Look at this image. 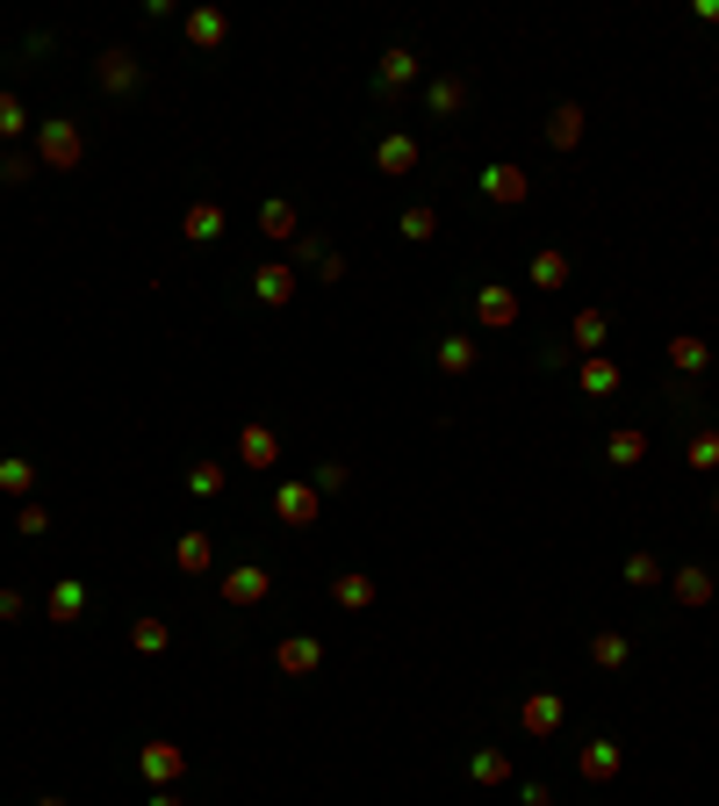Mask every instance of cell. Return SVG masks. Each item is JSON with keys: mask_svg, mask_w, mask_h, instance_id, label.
<instances>
[{"mask_svg": "<svg viewBox=\"0 0 719 806\" xmlns=\"http://www.w3.org/2000/svg\"><path fill=\"white\" fill-rule=\"evenodd\" d=\"M87 159V137L72 116H51V123H37V166H51V173H72V166Z\"/></svg>", "mask_w": 719, "mask_h": 806, "instance_id": "1", "label": "cell"}, {"mask_svg": "<svg viewBox=\"0 0 719 806\" xmlns=\"http://www.w3.org/2000/svg\"><path fill=\"white\" fill-rule=\"evenodd\" d=\"M296 288H302V267L296 260H267L252 273V296L267 302V310H288V302H296Z\"/></svg>", "mask_w": 719, "mask_h": 806, "instance_id": "2", "label": "cell"}, {"mask_svg": "<svg viewBox=\"0 0 719 806\" xmlns=\"http://www.w3.org/2000/svg\"><path fill=\"white\" fill-rule=\"evenodd\" d=\"M410 87H418V51L389 43V51H381V72H375V94H381V101H403Z\"/></svg>", "mask_w": 719, "mask_h": 806, "instance_id": "3", "label": "cell"}, {"mask_svg": "<svg viewBox=\"0 0 719 806\" xmlns=\"http://www.w3.org/2000/svg\"><path fill=\"white\" fill-rule=\"evenodd\" d=\"M137 770H144L151 785H180L188 778V749H180V742H144V749H137Z\"/></svg>", "mask_w": 719, "mask_h": 806, "instance_id": "4", "label": "cell"}, {"mask_svg": "<svg viewBox=\"0 0 719 806\" xmlns=\"http://www.w3.org/2000/svg\"><path fill=\"white\" fill-rule=\"evenodd\" d=\"M317 511H324L317 482H281V490H273V519L281 526H317Z\"/></svg>", "mask_w": 719, "mask_h": 806, "instance_id": "5", "label": "cell"}, {"mask_svg": "<svg viewBox=\"0 0 719 806\" xmlns=\"http://www.w3.org/2000/svg\"><path fill=\"white\" fill-rule=\"evenodd\" d=\"M482 195H489V202H503V209H518V202H532V173H526V166H511V159H497L482 173Z\"/></svg>", "mask_w": 719, "mask_h": 806, "instance_id": "6", "label": "cell"}, {"mask_svg": "<svg viewBox=\"0 0 719 806\" xmlns=\"http://www.w3.org/2000/svg\"><path fill=\"white\" fill-rule=\"evenodd\" d=\"M273 663H281L288 677H310L317 663H324V641H317V634H281V648H273Z\"/></svg>", "mask_w": 719, "mask_h": 806, "instance_id": "7", "label": "cell"}, {"mask_svg": "<svg viewBox=\"0 0 719 806\" xmlns=\"http://www.w3.org/2000/svg\"><path fill=\"white\" fill-rule=\"evenodd\" d=\"M80 613H87V584H80V576H58L51 598H43V619H51V627H72Z\"/></svg>", "mask_w": 719, "mask_h": 806, "instance_id": "8", "label": "cell"}, {"mask_svg": "<svg viewBox=\"0 0 719 806\" xmlns=\"http://www.w3.org/2000/svg\"><path fill=\"white\" fill-rule=\"evenodd\" d=\"M238 461L244 468H273V461H281V439H273V425H238Z\"/></svg>", "mask_w": 719, "mask_h": 806, "instance_id": "9", "label": "cell"}, {"mask_svg": "<svg viewBox=\"0 0 719 806\" xmlns=\"http://www.w3.org/2000/svg\"><path fill=\"white\" fill-rule=\"evenodd\" d=\"M561 713H569V706H561V691H532L526 706H518V727L540 742V735H555V727H561Z\"/></svg>", "mask_w": 719, "mask_h": 806, "instance_id": "10", "label": "cell"}, {"mask_svg": "<svg viewBox=\"0 0 719 806\" xmlns=\"http://www.w3.org/2000/svg\"><path fill=\"white\" fill-rule=\"evenodd\" d=\"M94 80H101V94H130V87L144 80V66H137L130 51H101L94 58Z\"/></svg>", "mask_w": 719, "mask_h": 806, "instance_id": "11", "label": "cell"}, {"mask_svg": "<svg viewBox=\"0 0 719 806\" xmlns=\"http://www.w3.org/2000/svg\"><path fill=\"white\" fill-rule=\"evenodd\" d=\"M619 764H626V756H619V742H583V756H576V770H583V785H611V778H619Z\"/></svg>", "mask_w": 719, "mask_h": 806, "instance_id": "12", "label": "cell"}, {"mask_svg": "<svg viewBox=\"0 0 719 806\" xmlns=\"http://www.w3.org/2000/svg\"><path fill=\"white\" fill-rule=\"evenodd\" d=\"M217 590H223V605H259V598L273 590V576L259 569V561H244V569H231V576H223Z\"/></svg>", "mask_w": 719, "mask_h": 806, "instance_id": "13", "label": "cell"}, {"mask_svg": "<svg viewBox=\"0 0 719 806\" xmlns=\"http://www.w3.org/2000/svg\"><path fill=\"white\" fill-rule=\"evenodd\" d=\"M223 37H231V14L223 8H188V43L194 51H223Z\"/></svg>", "mask_w": 719, "mask_h": 806, "instance_id": "14", "label": "cell"}, {"mask_svg": "<svg viewBox=\"0 0 719 806\" xmlns=\"http://www.w3.org/2000/svg\"><path fill=\"white\" fill-rule=\"evenodd\" d=\"M259 231H267L273 246H296V238H302V209H296V202H281V195H273V202L259 209Z\"/></svg>", "mask_w": 719, "mask_h": 806, "instance_id": "15", "label": "cell"}, {"mask_svg": "<svg viewBox=\"0 0 719 806\" xmlns=\"http://www.w3.org/2000/svg\"><path fill=\"white\" fill-rule=\"evenodd\" d=\"M583 123H590L583 101H561V109L547 116V145H555V151H576V145H583Z\"/></svg>", "mask_w": 719, "mask_h": 806, "instance_id": "16", "label": "cell"}, {"mask_svg": "<svg viewBox=\"0 0 719 806\" xmlns=\"http://www.w3.org/2000/svg\"><path fill=\"white\" fill-rule=\"evenodd\" d=\"M576 382H583V397H619V360L583 354V360H576Z\"/></svg>", "mask_w": 719, "mask_h": 806, "instance_id": "17", "label": "cell"}, {"mask_svg": "<svg viewBox=\"0 0 719 806\" xmlns=\"http://www.w3.org/2000/svg\"><path fill=\"white\" fill-rule=\"evenodd\" d=\"M375 166H381V173H410V166H418V137H410V130H389V137H381V145H375Z\"/></svg>", "mask_w": 719, "mask_h": 806, "instance_id": "18", "label": "cell"}, {"mask_svg": "<svg viewBox=\"0 0 719 806\" xmlns=\"http://www.w3.org/2000/svg\"><path fill=\"white\" fill-rule=\"evenodd\" d=\"M669 368H677V375H706L712 368V346L698 339V331H677V339H669Z\"/></svg>", "mask_w": 719, "mask_h": 806, "instance_id": "19", "label": "cell"}, {"mask_svg": "<svg viewBox=\"0 0 719 806\" xmlns=\"http://www.w3.org/2000/svg\"><path fill=\"white\" fill-rule=\"evenodd\" d=\"M605 461L611 468H640L648 461V432H640V425H619V432L605 439Z\"/></svg>", "mask_w": 719, "mask_h": 806, "instance_id": "20", "label": "cell"}, {"mask_svg": "<svg viewBox=\"0 0 719 806\" xmlns=\"http://www.w3.org/2000/svg\"><path fill=\"white\" fill-rule=\"evenodd\" d=\"M180 231H188L194 246H217V238H223V202H188V217H180Z\"/></svg>", "mask_w": 719, "mask_h": 806, "instance_id": "21", "label": "cell"}, {"mask_svg": "<svg viewBox=\"0 0 719 806\" xmlns=\"http://www.w3.org/2000/svg\"><path fill=\"white\" fill-rule=\"evenodd\" d=\"M476 317H482L489 331H511L518 325V296H511V288H482V296H476Z\"/></svg>", "mask_w": 719, "mask_h": 806, "instance_id": "22", "label": "cell"}, {"mask_svg": "<svg viewBox=\"0 0 719 806\" xmlns=\"http://www.w3.org/2000/svg\"><path fill=\"white\" fill-rule=\"evenodd\" d=\"M669 590H677V605H691V613H698V605H712V576L706 569H698V561H691V569H677V576H669Z\"/></svg>", "mask_w": 719, "mask_h": 806, "instance_id": "23", "label": "cell"}, {"mask_svg": "<svg viewBox=\"0 0 719 806\" xmlns=\"http://www.w3.org/2000/svg\"><path fill=\"white\" fill-rule=\"evenodd\" d=\"M476 354H482V346L468 339V331H447V339H439V368H447V375H476Z\"/></svg>", "mask_w": 719, "mask_h": 806, "instance_id": "24", "label": "cell"}, {"mask_svg": "<svg viewBox=\"0 0 719 806\" xmlns=\"http://www.w3.org/2000/svg\"><path fill=\"white\" fill-rule=\"evenodd\" d=\"M130 648L137 656H166V648H173V627H166V619H130Z\"/></svg>", "mask_w": 719, "mask_h": 806, "instance_id": "25", "label": "cell"}, {"mask_svg": "<svg viewBox=\"0 0 719 806\" xmlns=\"http://www.w3.org/2000/svg\"><path fill=\"white\" fill-rule=\"evenodd\" d=\"M331 605H339V613H367V605H375V576H339V584H331Z\"/></svg>", "mask_w": 719, "mask_h": 806, "instance_id": "26", "label": "cell"}, {"mask_svg": "<svg viewBox=\"0 0 719 806\" xmlns=\"http://www.w3.org/2000/svg\"><path fill=\"white\" fill-rule=\"evenodd\" d=\"M590 663H598V670H626V663H633V641H626V634H590Z\"/></svg>", "mask_w": 719, "mask_h": 806, "instance_id": "27", "label": "cell"}, {"mask_svg": "<svg viewBox=\"0 0 719 806\" xmlns=\"http://www.w3.org/2000/svg\"><path fill=\"white\" fill-rule=\"evenodd\" d=\"M425 109H432V116H461V109H468V80H461V72H447V80H432V94H425Z\"/></svg>", "mask_w": 719, "mask_h": 806, "instance_id": "28", "label": "cell"}, {"mask_svg": "<svg viewBox=\"0 0 719 806\" xmlns=\"http://www.w3.org/2000/svg\"><path fill=\"white\" fill-rule=\"evenodd\" d=\"M173 561H180L188 576H202V569H217V547H209V534H180V540H173Z\"/></svg>", "mask_w": 719, "mask_h": 806, "instance_id": "29", "label": "cell"}, {"mask_svg": "<svg viewBox=\"0 0 719 806\" xmlns=\"http://www.w3.org/2000/svg\"><path fill=\"white\" fill-rule=\"evenodd\" d=\"M468 778H476V785H511V756H503V749H476V756H468Z\"/></svg>", "mask_w": 719, "mask_h": 806, "instance_id": "30", "label": "cell"}, {"mask_svg": "<svg viewBox=\"0 0 719 806\" xmlns=\"http://www.w3.org/2000/svg\"><path fill=\"white\" fill-rule=\"evenodd\" d=\"M223 482H231L223 461H188V497H223Z\"/></svg>", "mask_w": 719, "mask_h": 806, "instance_id": "31", "label": "cell"}, {"mask_svg": "<svg viewBox=\"0 0 719 806\" xmlns=\"http://www.w3.org/2000/svg\"><path fill=\"white\" fill-rule=\"evenodd\" d=\"M626 584H633V590H655V584H669V569L648 555V547H633V555H626Z\"/></svg>", "mask_w": 719, "mask_h": 806, "instance_id": "32", "label": "cell"}, {"mask_svg": "<svg viewBox=\"0 0 719 806\" xmlns=\"http://www.w3.org/2000/svg\"><path fill=\"white\" fill-rule=\"evenodd\" d=\"M396 231L410 238V246H425V238H439V209H425V202H410L403 217H396Z\"/></svg>", "mask_w": 719, "mask_h": 806, "instance_id": "33", "label": "cell"}, {"mask_svg": "<svg viewBox=\"0 0 719 806\" xmlns=\"http://www.w3.org/2000/svg\"><path fill=\"white\" fill-rule=\"evenodd\" d=\"M561 281H569V252L540 246V252H532V288H561Z\"/></svg>", "mask_w": 719, "mask_h": 806, "instance_id": "34", "label": "cell"}, {"mask_svg": "<svg viewBox=\"0 0 719 806\" xmlns=\"http://www.w3.org/2000/svg\"><path fill=\"white\" fill-rule=\"evenodd\" d=\"M605 331H611V325H605V310H576V325H569V339H576V346H583V354H598V346H605Z\"/></svg>", "mask_w": 719, "mask_h": 806, "instance_id": "35", "label": "cell"}, {"mask_svg": "<svg viewBox=\"0 0 719 806\" xmlns=\"http://www.w3.org/2000/svg\"><path fill=\"white\" fill-rule=\"evenodd\" d=\"M683 461H691L698 476H712V468H719V432H691V447H683Z\"/></svg>", "mask_w": 719, "mask_h": 806, "instance_id": "36", "label": "cell"}, {"mask_svg": "<svg viewBox=\"0 0 719 806\" xmlns=\"http://www.w3.org/2000/svg\"><path fill=\"white\" fill-rule=\"evenodd\" d=\"M22 130H29V109L8 94V87H0V145H8V137H22Z\"/></svg>", "mask_w": 719, "mask_h": 806, "instance_id": "37", "label": "cell"}, {"mask_svg": "<svg viewBox=\"0 0 719 806\" xmlns=\"http://www.w3.org/2000/svg\"><path fill=\"white\" fill-rule=\"evenodd\" d=\"M29 173H37V159H29V151H0V188H22Z\"/></svg>", "mask_w": 719, "mask_h": 806, "instance_id": "38", "label": "cell"}, {"mask_svg": "<svg viewBox=\"0 0 719 806\" xmlns=\"http://www.w3.org/2000/svg\"><path fill=\"white\" fill-rule=\"evenodd\" d=\"M14 534H22V540H43V534H51V511H43V505H22V511H14Z\"/></svg>", "mask_w": 719, "mask_h": 806, "instance_id": "39", "label": "cell"}, {"mask_svg": "<svg viewBox=\"0 0 719 806\" xmlns=\"http://www.w3.org/2000/svg\"><path fill=\"white\" fill-rule=\"evenodd\" d=\"M29 482H37V468H29V461H0V490H8V497H29Z\"/></svg>", "mask_w": 719, "mask_h": 806, "instance_id": "40", "label": "cell"}, {"mask_svg": "<svg viewBox=\"0 0 719 806\" xmlns=\"http://www.w3.org/2000/svg\"><path fill=\"white\" fill-rule=\"evenodd\" d=\"M346 482H353V468H346V461H317V497L346 490Z\"/></svg>", "mask_w": 719, "mask_h": 806, "instance_id": "41", "label": "cell"}, {"mask_svg": "<svg viewBox=\"0 0 719 806\" xmlns=\"http://www.w3.org/2000/svg\"><path fill=\"white\" fill-rule=\"evenodd\" d=\"M518 806H555V793H547V785L532 778V785H518Z\"/></svg>", "mask_w": 719, "mask_h": 806, "instance_id": "42", "label": "cell"}, {"mask_svg": "<svg viewBox=\"0 0 719 806\" xmlns=\"http://www.w3.org/2000/svg\"><path fill=\"white\" fill-rule=\"evenodd\" d=\"M691 14L698 22H719V0H691Z\"/></svg>", "mask_w": 719, "mask_h": 806, "instance_id": "43", "label": "cell"}, {"mask_svg": "<svg viewBox=\"0 0 719 806\" xmlns=\"http://www.w3.org/2000/svg\"><path fill=\"white\" fill-rule=\"evenodd\" d=\"M151 806H188V799H180V793H159V799H151Z\"/></svg>", "mask_w": 719, "mask_h": 806, "instance_id": "44", "label": "cell"}, {"mask_svg": "<svg viewBox=\"0 0 719 806\" xmlns=\"http://www.w3.org/2000/svg\"><path fill=\"white\" fill-rule=\"evenodd\" d=\"M37 806H66V799H58V793H43V799H37Z\"/></svg>", "mask_w": 719, "mask_h": 806, "instance_id": "45", "label": "cell"}, {"mask_svg": "<svg viewBox=\"0 0 719 806\" xmlns=\"http://www.w3.org/2000/svg\"><path fill=\"white\" fill-rule=\"evenodd\" d=\"M712 519H719V490H712Z\"/></svg>", "mask_w": 719, "mask_h": 806, "instance_id": "46", "label": "cell"}]
</instances>
